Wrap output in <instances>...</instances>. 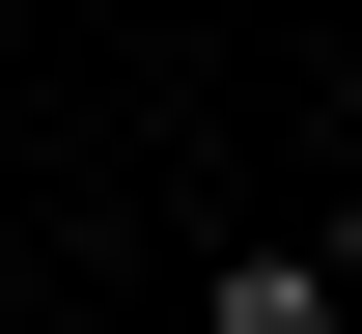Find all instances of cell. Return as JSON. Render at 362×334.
I'll use <instances>...</instances> for the list:
<instances>
[{"instance_id": "1", "label": "cell", "mask_w": 362, "mask_h": 334, "mask_svg": "<svg viewBox=\"0 0 362 334\" xmlns=\"http://www.w3.org/2000/svg\"><path fill=\"white\" fill-rule=\"evenodd\" d=\"M195 334H362V306H334L307 223H223V251H195Z\"/></svg>"}, {"instance_id": "2", "label": "cell", "mask_w": 362, "mask_h": 334, "mask_svg": "<svg viewBox=\"0 0 362 334\" xmlns=\"http://www.w3.org/2000/svg\"><path fill=\"white\" fill-rule=\"evenodd\" d=\"M334 306H362V195H334Z\"/></svg>"}]
</instances>
